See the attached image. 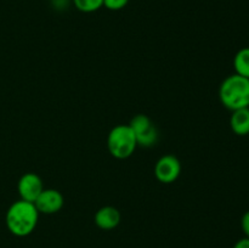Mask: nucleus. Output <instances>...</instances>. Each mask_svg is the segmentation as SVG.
I'll use <instances>...</instances> for the list:
<instances>
[{"mask_svg": "<svg viewBox=\"0 0 249 248\" xmlns=\"http://www.w3.org/2000/svg\"><path fill=\"white\" fill-rule=\"evenodd\" d=\"M38 219L39 212L36 204L18 199L9 207L5 221L12 235L17 237H26L36 228Z\"/></svg>", "mask_w": 249, "mask_h": 248, "instance_id": "nucleus-1", "label": "nucleus"}, {"mask_svg": "<svg viewBox=\"0 0 249 248\" xmlns=\"http://www.w3.org/2000/svg\"><path fill=\"white\" fill-rule=\"evenodd\" d=\"M219 97L230 111L249 107V79L240 74H231L219 88Z\"/></svg>", "mask_w": 249, "mask_h": 248, "instance_id": "nucleus-2", "label": "nucleus"}, {"mask_svg": "<svg viewBox=\"0 0 249 248\" xmlns=\"http://www.w3.org/2000/svg\"><path fill=\"white\" fill-rule=\"evenodd\" d=\"M107 147L117 159H126L133 156L138 142L129 124H119L112 128L107 138Z\"/></svg>", "mask_w": 249, "mask_h": 248, "instance_id": "nucleus-3", "label": "nucleus"}, {"mask_svg": "<svg viewBox=\"0 0 249 248\" xmlns=\"http://www.w3.org/2000/svg\"><path fill=\"white\" fill-rule=\"evenodd\" d=\"M129 126L135 135L138 146L152 147L158 141V131L155 124L146 114H136L129 123Z\"/></svg>", "mask_w": 249, "mask_h": 248, "instance_id": "nucleus-4", "label": "nucleus"}, {"mask_svg": "<svg viewBox=\"0 0 249 248\" xmlns=\"http://www.w3.org/2000/svg\"><path fill=\"white\" fill-rule=\"evenodd\" d=\"M181 173V163L175 156L165 155L157 160L155 165V175L163 184L177 181Z\"/></svg>", "mask_w": 249, "mask_h": 248, "instance_id": "nucleus-5", "label": "nucleus"}, {"mask_svg": "<svg viewBox=\"0 0 249 248\" xmlns=\"http://www.w3.org/2000/svg\"><path fill=\"white\" fill-rule=\"evenodd\" d=\"M44 190L43 181L40 177L36 173H26L22 175L17 184V191H18L21 199L34 203L38 198L39 195Z\"/></svg>", "mask_w": 249, "mask_h": 248, "instance_id": "nucleus-6", "label": "nucleus"}, {"mask_svg": "<svg viewBox=\"0 0 249 248\" xmlns=\"http://www.w3.org/2000/svg\"><path fill=\"white\" fill-rule=\"evenodd\" d=\"M63 203L65 201H63L62 194L55 189H44L34 202L39 214L57 213L62 209Z\"/></svg>", "mask_w": 249, "mask_h": 248, "instance_id": "nucleus-7", "label": "nucleus"}, {"mask_svg": "<svg viewBox=\"0 0 249 248\" xmlns=\"http://www.w3.org/2000/svg\"><path fill=\"white\" fill-rule=\"evenodd\" d=\"M95 224L101 230H112L121 223V213L112 206H105L95 214Z\"/></svg>", "mask_w": 249, "mask_h": 248, "instance_id": "nucleus-8", "label": "nucleus"}, {"mask_svg": "<svg viewBox=\"0 0 249 248\" xmlns=\"http://www.w3.org/2000/svg\"><path fill=\"white\" fill-rule=\"evenodd\" d=\"M231 130L238 136H246L249 134V107L232 111L230 118Z\"/></svg>", "mask_w": 249, "mask_h": 248, "instance_id": "nucleus-9", "label": "nucleus"}, {"mask_svg": "<svg viewBox=\"0 0 249 248\" xmlns=\"http://www.w3.org/2000/svg\"><path fill=\"white\" fill-rule=\"evenodd\" d=\"M233 67L236 74H240L249 79V48H243L238 51L233 58Z\"/></svg>", "mask_w": 249, "mask_h": 248, "instance_id": "nucleus-10", "label": "nucleus"}, {"mask_svg": "<svg viewBox=\"0 0 249 248\" xmlns=\"http://www.w3.org/2000/svg\"><path fill=\"white\" fill-rule=\"evenodd\" d=\"M73 4L82 12H95L104 6V0H73Z\"/></svg>", "mask_w": 249, "mask_h": 248, "instance_id": "nucleus-11", "label": "nucleus"}, {"mask_svg": "<svg viewBox=\"0 0 249 248\" xmlns=\"http://www.w3.org/2000/svg\"><path fill=\"white\" fill-rule=\"evenodd\" d=\"M129 0H104V6L111 11H118L128 5Z\"/></svg>", "mask_w": 249, "mask_h": 248, "instance_id": "nucleus-12", "label": "nucleus"}, {"mask_svg": "<svg viewBox=\"0 0 249 248\" xmlns=\"http://www.w3.org/2000/svg\"><path fill=\"white\" fill-rule=\"evenodd\" d=\"M241 228H242V231L246 235V237L249 238V211L246 212L243 214L242 219H241Z\"/></svg>", "mask_w": 249, "mask_h": 248, "instance_id": "nucleus-13", "label": "nucleus"}, {"mask_svg": "<svg viewBox=\"0 0 249 248\" xmlns=\"http://www.w3.org/2000/svg\"><path fill=\"white\" fill-rule=\"evenodd\" d=\"M233 248H249V238L243 237L235 243Z\"/></svg>", "mask_w": 249, "mask_h": 248, "instance_id": "nucleus-14", "label": "nucleus"}]
</instances>
